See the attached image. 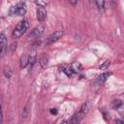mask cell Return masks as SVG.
<instances>
[{
  "label": "cell",
  "instance_id": "cell-2",
  "mask_svg": "<svg viewBox=\"0 0 124 124\" xmlns=\"http://www.w3.org/2000/svg\"><path fill=\"white\" fill-rule=\"evenodd\" d=\"M25 13H26V5L23 2H19V3L16 4L15 6H12L9 11V15L18 16H23Z\"/></svg>",
  "mask_w": 124,
  "mask_h": 124
},
{
  "label": "cell",
  "instance_id": "cell-6",
  "mask_svg": "<svg viewBox=\"0 0 124 124\" xmlns=\"http://www.w3.org/2000/svg\"><path fill=\"white\" fill-rule=\"evenodd\" d=\"M46 17V11L45 9V7H42V6H39L38 9H37V18L39 21L43 22Z\"/></svg>",
  "mask_w": 124,
  "mask_h": 124
},
{
  "label": "cell",
  "instance_id": "cell-5",
  "mask_svg": "<svg viewBox=\"0 0 124 124\" xmlns=\"http://www.w3.org/2000/svg\"><path fill=\"white\" fill-rule=\"evenodd\" d=\"M0 46H1V56L3 57L6 53L7 47H8V44H7V38L5 36L4 33H1L0 35Z\"/></svg>",
  "mask_w": 124,
  "mask_h": 124
},
{
  "label": "cell",
  "instance_id": "cell-9",
  "mask_svg": "<svg viewBox=\"0 0 124 124\" xmlns=\"http://www.w3.org/2000/svg\"><path fill=\"white\" fill-rule=\"evenodd\" d=\"M109 73H103V74H101L100 76H98V78H96V83L97 84H99V85H101V84H103L106 80H107V78L109 77Z\"/></svg>",
  "mask_w": 124,
  "mask_h": 124
},
{
  "label": "cell",
  "instance_id": "cell-15",
  "mask_svg": "<svg viewBox=\"0 0 124 124\" xmlns=\"http://www.w3.org/2000/svg\"><path fill=\"white\" fill-rule=\"evenodd\" d=\"M122 106V102L120 100H113L111 102V108H119Z\"/></svg>",
  "mask_w": 124,
  "mask_h": 124
},
{
  "label": "cell",
  "instance_id": "cell-16",
  "mask_svg": "<svg viewBox=\"0 0 124 124\" xmlns=\"http://www.w3.org/2000/svg\"><path fill=\"white\" fill-rule=\"evenodd\" d=\"M68 77H70V76H72L73 75V73H74V71H73V69H72V67H68V66H66V67H64L63 68V70H62Z\"/></svg>",
  "mask_w": 124,
  "mask_h": 124
},
{
  "label": "cell",
  "instance_id": "cell-14",
  "mask_svg": "<svg viewBox=\"0 0 124 124\" xmlns=\"http://www.w3.org/2000/svg\"><path fill=\"white\" fill-rule=\"evenodd\" d=\"M89 104L88 103H84V104H82V106L80 107V109H79V111L81 112V113H83L84 115L88 112V110H89Z\"/></svg>",
  "mask_w": 124,
  "mask_h": 124
},
{
  "label": "cell",
  "instance_id": "cell-18",
  "mask_svg": "<svg viewBox=\"0 0 124 124\" xmlns=\"http://www.w3.org/2000/svg\"><path fill=\"white\" fill-rule=\"evenodd\" d=\"M109 64H110V61H109V60H106V61L100 66V69H101V70H106V69L108 68Z\"/></svg>",
  "mask_w": 124,
  "mask_h": 124
},
{
  "label": "cell",
  "instance_id": "cell-4",
  "mask_svg": "<svg viewBox=\"0 0 124 124\" xmlns=\"http://www.w3.org/2000/svg\"><path fill=\"white\" fill-rule=\"evenodd\" d=\"M62 36H63V31H62V30H57V31H55L54 33H52L51 35L48 36V38L46 39V43L47 45L52 44V43H54L55 41H57V40H58L60 37H62Z\"/></svg>",
  "mask_w": 124,
  "mask_h": 124
},
{
  "label": "cell",
  "instance_id": "cell-20",
  "mask_svg": "<svg viewBox=\"0 0 124 124\" xmlns=\"http://www.w3.org/2000/svg\"><path fill=\"white\" fill-rule=\"evenodd\" d=\"M50 112H51L52 114H56V113H57V109H55V108H54V109H50Z\"/></svg>",
  "mask_w": 124,
  "mask_h": 124
},
{
  "label": "cell",
  "instance_id": "cell-1",
  "mask_svg": "<svg viewBox=\"0 0 124 124\" xmlns=\"http://www.w3.org/2000/svg\"><path fill=\"white\" fill-rule=\"evenodd\" d=\"M28 27H29V23H28V21H27L26 19L20 20V21L16 24V28H15L14 31H13V34H12L13 38H14V39H17V38L21 37V36L23 35V33L26 32V30L28 29Z\"/></svg>",
  "mask_w": 124,
  "mask_h": 124
},
{
  "label": "cell",
  "instance_id": "cell-7",
  "mask_svg": "<svg viewBox=\"0 0 124 124\" xmlns=\"http://www.w3.org/2000/svg\"><path fill=\"white\" fill-rule=\"evenodd\" d=\"M31 101L29 100L27 103H26V105H25V107L23 108V110H22V118L23 119H25V118H27L28 116H29V114H30V111H31Z\"/></svg>",
  "mask_w": 124,
  "mask_h": 124
},
{
  "label": "cell",
  "instance_id": "cell-17",
  "mask_svg": "<svg viewBox=\"0 0 124 124\" xmlns=\"http://www.w3.org/2000/svg\"><path fill=\"white\" fill-rule=\"evenodd\" d=\"M95 3H96V6H97V8H98L99 10H104V8H105V1H103V0H98V1H96Z\"/></svg>",
  "mask_w": 124,
  "mask_h": 124
},
{
  "label": "cell",
  "instance_id": "cell-11",
  "mask_svg": "<svg viewBox=\"0 0 124 124\" xmlns=\"http://www.w3.org/2000/svg\"><path fill=\"white\" fill-rule=\"evenodd\" d=\"M72 69H73L74 72L79 73V72H81V70H82V66H81V64H80L79 62L76 61V62H74V63L72 64Z\"/></svg>",
  "mask_w": 124,
  "mask_h": 124
},
{
  "label": "cell",
  "instance_id": "cell-10",
  "mask_svg": "<svg viewBox=\"0 0 124 124\" xmlns=\"http://www.w3.org/2000/svg\"><path fill=\"white\" fill-rule=\"evenodd\" d=\"M3 74H4V76H5L7 78H10L12 77V75H13V70H12V68H11L10 66H5V67L3 68Z\"/></svg>",
  "mask_w": 124,
  "mask_h": 124
},
{
  "label": "cell",
  "instance_id": "cell-8",
  "mask_svg": "<svg viewBox=\"0 0 124 124\" xmlns=\"http://www.w3.org/2000/svg\"><path fill=\"white\" fill-rule=\"evenodd\" d=\"M29 63V56L27 54H22L19 58V65H20V68L23 69L25 68Z\"/></svg>",
  "mask_w": 124,
  "mask_h": 124
},
{
  "label": "cell",
  "instance_id": "cell-21",
  "mask_svg": "<svg viewBox=\"0 0 124 124\" xmlns=\"http://www.w3.org/2000/svg\"><path fill=\"white\" fill-rule=\"evenodd\" d=\"M60 124H69V123H68L67 121H63V122H61Z\"/></svg>",
  "mask_w": 124,
  "mask_h": 124
},
{
  "label": "cell",
  "instance_id": "cell-12",
  "mask_svg": "<svg viewBox=\"0 0 124 124\" xmlns=\"http://www.w3.org/2000/svg\"><path fill=\"white\" fill-rule=\"evenodd\" d=\"M40 64H41L42 68H46V66H47V64H48V58H47L46 55L43 54V55L41 56V58H40Z\"/></svg>",
  "mask_w": 124,
  "mask_h": 124
},
{
  "label": "cell",
  "instance_id": "cell-3",
  "mask_svg": "<svg viewBox=\"0 0 124 124\" xmlns=\"http://www.w3.org/2000/svg\"><path fill=\"white\" fill-rule=\"evenodd\" d=\"M44 31H45V26H44L43 24H39L38 26H36V27L31 31V33L28 35V37H29V38H39L40 36L43 35Z\"/></svg>",
  "mask_w": 124,
  "mask_h": 124
},
{
  "label": "cell",
  "instance_id": "cell-19",
  "mask_svg": "<svg viewBox=\"0 0 124 124\" xmlns=\"http://www.w3.org/2000/svg\"><path fill=\"white\" fill-rule=\"evenodd\" d=\"M114 123L115 124H124V121L119 120V119H116V120H114Z\"/></svg>",
  "mask_w": 124,
  "mask_h": 124
},
{
  "label": "cell",
  "instance_id": "cell-13",
  "mask_svg": "<svg viewBox=\"0 0 124 124\" xmlns=\"http://www.w3.org/2000/svg\"><path fill=\"white\" fill-rule=\"evenodd\" d=\"M35 62H36V55L33 53V54H31V55L29 56V63H28L29 70H31V69L33 68V66H34Z\"/></svg>",
  "mask_w": 124,
  "mask_h": 124
}]
</instances>
